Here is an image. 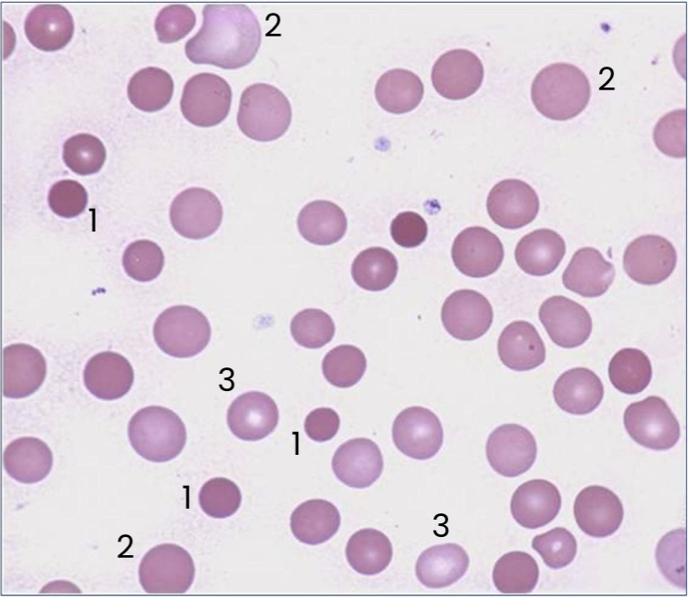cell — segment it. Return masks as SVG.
<instances>
[{
    "mask_svg": "<svg viewBox=\"0 0 695 598\" xmlns=\"http://www.w3.org/2000/svg\"><path fill=\"white\" fill-rule=\"evenodd\" d=\"M202 15V26L184 46L190 61L237 69L254 58L261 44V27L248 6L206 5Z\"/></svg>",
    "mask_w": 695,
    "mask_h": 598,
    "instance_id": "6da1fadb",
    "label": "cell"
},
{
    "mask_svg": "<svg viewBox=\"0 0 695 598\" xmlns=\"http://www.w3.org/2000/svg\"><path fill=\"white\" fill-rule=\"evenodd\" d=\"M591 88L586 75L576 66L552 63L542 68L531 86L535 108L553 120H568L588 105Z\"/></svg>",
    "mask_w": 695,
    "mask_h": 598,
    "instance_id": "7a4b0ae2",
    "label": "cell"
},
{
    "mask_svg": "<svg viewBox=\"0 0 695 598\" xmlns=\"http://www.w3.org/2000/svg\"><path fill=\"white\" fill-rule=\"evenodd\" d=\"M128 436L133 449L144 459L167 462L182 451L187 438L186 428L172 410L149 406L130 418Z\"/></svg>",
    "mask_w": 695,
    "mask_h": 598,
    "instance_id": "3957f363",
    "label": "cell"
},
{
    "mask_svg": "<svg viewBox=\"0 0 695 598\" xmlns=\"http://www.w3.org/2000/svg\"><path fill=\"white\" fill-rule=\"evenodd\" d=\"M292 120L291 105L285 94L266 83H254L242 93L237 125L249 139L272 141L282 137Z\"/></svg>",
    "mask_w": 695,
    "mask_h": 598,
    "instance_id": "277c9868",
    "label": "cell"
},
{
    "mask_svg": "<svg viewBox=\"0 0 695 598\" xmlns=\"http://www.w3.org/2000/svg\"><path fill=\"white\" fill-rule=\"evenodd\" d=\"M153 337L165 354L178 358L192 357L201 353L211 339L207 317L189 305H174L157 317Z\"/></svg>",
    "mask_w": 695,
    "mask_h": 598,
    "instance_id": "5b68a950",
    "label": "cell"
},
{
    "mask_svg": "<svg viewBox=\"0 0 695 598\" xmlns=\"http://www.w3.org/2000/svg\"><path fill=\"white\" fill-rule=\"evenodd\" d=\"M194 575L191 554L174 543L152 547L139 566V582L148 593H184L192 586Z\"/></svg>",
    "mask_w": 695,
    "mask_h": 598,
    "instance_id": "8992f818",
    "label": "cell"
},
{
    "mask_svg": "<svg viewBox=\"0 0 695 598\" xmlns=\"http://www.w3.org/2000/svg\"><path fill=\"white\" fill-rule=\"evenodd\" d=\"M624 426L638 444L654 450L673 448L680 436L675 415L658 396L628 405L624 413Z\"/></svg>",
    "mask_w": 695,
    "mask_h": 598,
    "instance_id": "52a82bcc",
    "label": "cell"
},
{
    "mask_svg": "<svg viewBox=\"0 0 695 598\" xmlns=\"http://www.w3.org/2000/svg\"><path fill=\"white\" fill-rule=\"evenodd\" d=\"M231 103L232 89L223 77L213 73H199L184 85L181 110L190 123L208 128L224 120Z\"/></svg>",
    "mask_w": 695,
    "mask_h": 598,
    "instance_id": "ba28073f",
    "label": "cell"
},
{
    "mask_svg": "<svg viewBox=\"0 0 695 598\" xmlns=\"http://www.w3.org/2000/svg\"><path fill=\"white\" fill-rule=\"evenodd\" d=\"M170 220L182 236L200 240L213 234L223 220V207L209 190L192 187L179 193L171 202Z\"/></svg>",
    "mask_w": 695,
    "mask_h": 598,
    "instance_id": "9c48e42d",
    "label": "cell"
},
{
    "mask_svg": "<svg viewBox=\"0 0 695 598\" xmlns=\"http://www.w3.org/2000/svg\"><path fill=\"white\" fill-rule=\"evenodd\" d=\"M392 439L404 455L419 460L435 456L443 442V429L431 410L419 406L403 409L392 426Z\"/></svg>",
    "mask_w": 695,
    "mask_h": 598,
    "instance_id": "30bf717a",
    "label": "cell"
},
{
    "mask_svg": "<svg viewBox=\"0 0 695 598\" xmlns=\"http://www.w3.org/2000/svg\"><path fill=\"white\" fill-rule=\"evenodd\" d=\"M536 455L534 437L521 425H501L488 437V462L502 476L513 478L526 472L534 463Z\"/></svg>",
    "mask_w": 695,
    "mask_h": 598,
    "instance_id": "8fae6325",
    "label": "cell"
},
{
    "mask_svg": "<svg viewBox=\"0 0 695 598\" xmlns=\"http://www.w3.org/2000/svg\"><path fill=\"white\" fill-rule=\"evenodd\" d=\"M677 263L673 244L660 235L647 234L633 240L626 248L623 265L633 281L654 285L669 278Z\"/></svg>",
    "mask_w": 695,
    "mask_h": 598,
    "instance_id": "7c38bea8",
    "label": "cell"
},
{
    "mask_svg": "<svg viewBox=\"0 0 695 598\" xmlns=\"http://www.w3.org/2000/svg\"><path fill=\"white\" fill-rule=\"evenodd\" d=\"M503 256L501 240L482 226L462 230L455 237L451 247V258L456 268L472 278H482L495 273Z\"/></svg>",
    "mask_w": 695,
    "mask_h": 598,
    "instance_id": "4fadbf2b",
    "label": "cell"
},
{
    "mask_svg": "<svg viewBox=\"0 0 695 598\" xmlns=\"http://www.w3.org/2000/svg\"><path fill=\"white\" fill-rule=\"evenodd\" d=\"M484 68L473 52L455 48L441 55L431 69L435 90L449 99H462L478 90L482 83Z\"/></svg>",
    "mask_w": 695,
    "mask_h": 598,
    "instance_id": "5bb4252c",
    "label": "cell"
},
{
    "mask_svg": "<svg viewBox=\"0 0 695 598\" xmlns=\"http://www.w3.org/2000/svg\"><path fill=\"white\" fill-rule=\"evenodd\" d=\"M441 315L444 328L451 336L471 341L489 330L493 311L483 294L472 289H461L446 298Z\"/></svg>",
    "mask_w": 695,
    "mask_h": 598,
    "instance_id": "9a60e30c",
    "label": "cell"
},
{
    "mask_svg": "<svg viewBox=\"0 0 695 598\" xmlns=\"http://www.w3.org/2000/svg\"><path fill=\"white\" fill-rule=\"evenodd\" d=\"M487 211L497 225L514 230L532 222L539 211V199L535 191L525 181L505 179L490 191Z\"/></svg>",
    "mask_w": 695,
    "mask_h": 598,
    "instance_id": "2e32d148",
    "label": "cell"
},
{
    "mask_svg": "<svg viewBox=\"0 0 695 598\" xmlns=\"http://www.w3.org/2000/svg\"><path fill=\"white\" fill-rule=\"evenodd\" d=\"M539 319L551 340L563 348L583 345L592 332V318L580 304L563 295H554L543 302Z\"/></svg>",
    "mask_w": 695,
    "mask_h": 598,
    "instance_id": "e0dca14e",
    "label": "cell"
},
{
    "mask_svg": "<svg viewBox=\"0 0 695 598\" xmlns=\"http://www.w3.org/2000/svg\"><path fill=\"white\" fill-rule=\"evenodd\" d=\"M576 524L586 534L604 538L615 533L624 518L619 498L609 489L591 485L583 489L574 502Z\"/></svg>",
    "mask_w": 695,
    "mask_h": 598,
    "instance_id": "ac0fdd59",
    "label": "cell"
},
{
    "mask_svg": "<svg viewBox=\"0 0 695 598\" xmlns=\"http://www.w3.org/2000/svg\"><path fill=\"white\" fill-rule=\"evenodd\" d=\"M278 407L274 399L260 391H249L238 396L227 410V425L231 432L245 441L266 438L276 428Z\"/></svg>",
    "mask_w": 695,
    "mask_h": 598,
    "instance_id": "d6986e66",
    "label": "cell"
},
{
    "mask_svg": "<svg viewBox=\"0 0 695 598\" xmlns=\"http://www.w3.org/2000/svg\"><path fill=\"white\" fill-rule=\"evenodd\" d=\"M383 467L379 446L366 438L344 442L332 459V469L337 479L353 489L371 486L380 477Z\"/></svg>",
    "mask_w": 695,
    "mask_h": 598,
    "instance_id": "ffe728a7",
    "label": "cell"
},
{
    "mask_svg": "<svg viewBox=\"0 0 695 598\" xmlns=\"http://www.w3.org/2000/svg\"><path fill=\"white\" fill-rule=\"evenodd\" d=\"M3 394L8 398H23L35 393L47 375L41 352L27 344H12L3 350Z\"/></svg>",
    "mask_w": 695,
    "mask_h": 598,
    "instance_id": "44dd1931",
    "label": "cell"
},
{
    "mask_svg": "<svg viewBox=\"0 0 695 598\" xmlns=\"http://www.w3.org/2000/svg\"><path fill=\"white\" fill-rule=\"evenodd\" d=\"M561 508V495L550 481L537 479L525 481L513 492L511 513L526 529H537L551 522Z\"/></svg>",
    "mask_w": 695,
    "mask_h": 598,
    "instance_id": "7402d4cb",
    "label": "cell"
},
{
    "mask_svg": "<svg viewBox=\"0 0 695 598\" xmlns=\"http://www.w3.org/2000/svg\"><path fill=\"white\" fill-rule=\"evenodd\" d=\"M87 389L97 398L115 400L132 387L134 372L128 359L119 353L104 351L93 356L83 371Z\"/></svg>",
    "mask_w": 695,
    "mask_h": 598,
    "instance_id": "603a6c76",
    "label": "cell"
},
{
    "mask_svg": "<svg viewBox=\"0 0 695 598\" xmlns=\"http://www.w3.org/2000/svg\"><path fill=\"white\" fill-rule=\"evenodd\" d=\"M614 278V265L597 249L583 247L571 258L562 274V283L583 297H598L608 290Z\"/></svg>",
    "mask_w": 695,
    "mask_h": 598,
    "instance_id": "cb8c5ba5",
    "label": "cell"
},
{
    "mask_svg": "<svg viewBox=\"0 0 695 598\" xmlns=\"http://www.w3.org/2000/svg\"><path fill=\"white\" fill-rule=\"evenodd\" d=\"M497 351L501 362L515 371H527L541 366L545 359V344L529 322L510 323L501 333Z\"/></svg>",
    "mask_w": 695,
    "mask_h": 598,
    "instance_id": "d4e9b609",
    "label": "cell"
},
{
    "mask_svg": "<svg viewBox=\"0 0 695 598\" xmlns=\"http://www.w3.org/2000/svg\"><path fill=\"white\" fill-rule=\"evenodd\" d=\"M469 563V556L462 547L456 543H443L422 552L415 572L422 585L441 589L459 581L467 572Z\"/></svg>",
    "mask_w": 695,
    "mask_h": 598,
    "instance_id": "484cf974",
    "label": "cell"
},
{
    "mask_svg": "<svg viewBox=\"0 0 695 598\" xmlns=\"http://www.w3.org/2000/svg\"><path fill=\"white\" fill-rule=\"evenodd\" d=\"M553 396L556 405L573 415L594 411L604 397V387L592 370L575 367L564 372L555 381Z\"/></svg>",
    "mask_w": 695,
    "mask_h": 598,
    "instance_id": "4316f807",
    "label": "cell"
},
{
    "mask_svg": "<svg viewBox=\"0 0 695 598\" xmlns=\"http://www.w3.org/2000/svg\"><path fill=\"white\" fill-rule=\"evenodd\" d=\"M25 34L29 42L43 51L64 47L74 32L68 10L57 4H43L32 8L25 21Z\"/></svg>",
    "mask_w": 695,
    "mask_h": 598,
    "instance_id": "83f0119b",
    "label": "cell"
},
{
    "mask_svg": "<svg viewBox=\"0 0 695 598\" xmlns=\"http://www.w3.org/2000/svg\"><path fill=\"white\" fill-rule=\"evenodd\" d=\"M4 468L15 480L34 484L51 471L53 454L49 447L34 437H22L10 442L3 455Z\"/></svg>",
    "mask_w": 695,
    "mask_h": 598,
    "instance_id": "f1b7e54d",
    "label": "cell"
},
{
    "mask_svg": "<svg viewBox=\"0 0 695 598\" xmlns=\"http://www.w3.org/2000/svg\"><path fill=\"white\" fill-rule=\"evenodd\" d=\"M565 253L563 237L550 229H538L524 235L517 243L514 257L526 273L544 276L553 273Z\"/></svg>",
    "mask_w": 695,
    "mask_h": 598,
    "instance_id": "f546056e",
    "label": "cell"
},
{
    "mask_svg": "<svg viewBox=\"0 0 695 598\" xmlns=\"http://www.w3.org/2000/svg\"><path fill=\"white\" fill-rule=\"evenodd\" d=\"M340 526L337 508L323 499L308 500L298 505L291 514L290 528L300 542L317 545L331 539Z\"/></svg>",
    "mask_w": 695,
    "mask_h": 598,
    "instance_id": "4dcf8cb0",
    "label": "cell"
},
{
    "mask_svg": "<svg viewBox=\"0 0 695 598\" xmlns=\"http://www.w3.org/2000/svg\"><path fill=\"white\" fill-rule=\"evenodd\" d=\"M302 237L316 245H330L346 233L348 221L344 211L336 203L317 200L302 208L297 217Z\"/></svg>",
    "mask_w": 695,
    "mask_h": 598,
    "instance_id": "1f68e13d",
    "label": "cell"
},
{
    "mask_svg": "<svg viewBox=\"0 0 695 598\" xmlns=\"http://www.w3.org/2000/svg\"><path fill=\"white\" fill-rule=\"evenodd\" d=\"M424 86L418 75L405 68L382 74L375 86V97L385 110L401 114L415 108L422 99Z\"/></svg>",
    "mask_w": 695,
    "mask_h": 598,
    "instance_id": "d6a6232c",
    "label": "cell"
},
{
    "mask_svg": "<svg viewBox=\"0 0 695 598\" xmlns=\"http://www.w3.org/2000/svg\"><path fill=\"white\" fill-rule=\"evenodd\" d=\"M392 545L381 531L366 528L351 535L346 546V557L357 572L372 576L383 572L392 559Z\"/></svg>",
    "mask_w": 695,
    "mask_h": 598,
    "instance_id": "836d02e7",
    "label": "cell"
},
{
    "mask_svg": "<svg viewBox=\"0 0 695 598\" xmlns=\"http://www.w3.org/2000/svg\"><path fill=\"white\" fill-rule=\"evenodd\" d=\"M398 262L389 250L373 246L360 252L354 259L351 275L362 289L377 292L387 289L395 281Z\"/></svg>",
    "mask_w": 695,
    "mask_h": 598,
    "instance_id": "e575fe53",
    "label": "cell"
},
{
    "mask_svg": "<svg viewBox=\"0 0 695 598\" xmlns=\"http://www.w3.org/2000/svg\"><path fill=\"white\" fill-rule=\"evenodd\" d=\"M127 92L130 101L138 109L158 111L170 102L173 93V80L161 68L145 67L131 77Z\"/></svg>",
    "mask_w": 695,
    "mask_h": 598,
    "instance_id": "d590c367",
    "label": "cell"
},
{
    "mask_svg": "<svg viewBox=\"0 0 695 598\" xmlns=\"http://www.w3.org/2000/svg\"><path fill=\"white\" fill-rule=\"evenodd\" d=\"M539 569L536 561L521 551L503 554L495 563L493 581L503 593H528L537 584Z\"/></svg>",
    "mask_w": 695,
    "mask_h": 598,
    "instance_id": "8d00e7d4",
    "label": "cell"
},
{
    "mask_svg": "<svg viewBox=\"0 0 695 598\" xmlns=\"http://www.w3.org/2000/svg\"><path fill=\"white\" fill-rule=\"evenodd\" d=\"M611 384L620 392L635 395L643 391L652 377L648 356L637 348H623L611 358L608 366Z\"/></svg>",
    "mask_w": 695,
    "mask_h": 598,
    "instance_id": "74e56055",
    "label": "cell"
},
{
    "mask_svg": "<svg viewBox=\"0 0 695 598\" xmlns=\"http://www.w3.org/2000/svg\"><path fill=\"white\" fill-rule=\"evenodd\" d=\"M367 359L364 353L352 345H340L327 353L322 361V372L331 385L347 388L356 385L365 374Z\"/></svg>",
    "mask_w": 695,
    "mask_h": 598,
    "instance_id": "f35d334b",
    "label": "cell"
},
{
    "mask_svg": "<svg viewBox=\"0 0 695 598\" xmlns=\"http://www.w3.org/2000/svg\"><path fill=\"white\" fill-rule=\"evenodd\" d=\"M65 164L78 175L97 173L106 160V150L97 137L80 133L67 139L63 145Z\"/></svg>",
    "mask_w": 695,
    "mask_h": 598,
    "instance_id": "ab89813d",
    "label": "cell"
},
{
    "mask_svg": "<svg viewBox=\"0 0 695 598\" xmlns=\"http://www.w3.org/2000/svg\"><path fill=\"white\" fill-rule=\"evenodd\" d=\"M335 324L323 310L307 308L298 312L290 324L294 340L301 346L317 349L329 343L335 335Z\"/></svg>",
    "mask_w": 695,
    "mask_h": 598,
    "instance_id": "60d3db41",
    "label": "cell"
},
{
    "mask_svg": "<svg viewBox=\"0 0 695 598\" xmlns=\"http://www.w3.org/2000/svg\"><path fill=\"white\" fill-rule=\"evenodd\" d=\"M202 510L214 519L233 515L240 508L242 494L239 487L231 479L216 477L206 481L198 495Z\"/></svg>",
    "mask_w": 695,
    "mask_h": 598,
    "instance_id": "b9f144b4",
    "label": "cell"
},
{
    "mask_svg": "<svg viewBox=\"0 0 695 598\" xmlns=\"http://www.w3.org/2000/svg\"><path fill=\"white\" fill-rule=\"evenodd\" d=\"M656 561L664 577L686 590V531L679 528L665 534L656 548Z\"/></svg>",
    "mask_w": 695,
    "mask_h": 598,
    "instance_id": "7bdbcfd3",
    "label": "cell"
},
{
    "mask_svg": "<svg viewBox=\"0 0 695 598\" xmlns=\"http://www.w3.org/2000/svg\"><path fill=\"white\" fill-rule=\"evenodd\" d=\"M122 264L126 273L139 282H150L161 273L164 255L161 247L150 240H138L125 250Z\"/></svg>",
    "mask_w": 695,
    "mask_h": 598,
    "instance_id": "ee69618b",
    "label": "cell"
},
{
    "mask_svg": "<svg viewBox=\"0 0 695 598\" xmlns=\"http://www.w3.org/2000/svg\"><path fill=\"white\" fill-rule=\"evenodd\" d=\"M532 547L552 569H561L570 564L577 552L576 538L564 527L536 535L532 541Z\"/></svg>",
    "mask_w": 695,
    "mask_h": 598,
    "instance_id": "f6af8a7d",
    "label": "cell"
},
{
    "mask_svg": "<svg viewBox=\"0 0 695 598\" xmlns=\"http://www.w3.org/2000/svg\"><path fill=\"white\" fill-rule=\"evenodd\" d=\"M686 109H675L666 113L656 123L653 140L659 151L671 157H686Z\"/></svg>",
    "mask_w": 695,
    "mask_h": 598,
    "instance_id": "bcb514c9",
    "label": "cell"
},
{
    "mask_svg": "<svg viewBox=\"0 0 695 598\" xmlns=\"http://www.w3.org/2000/svg\"><path fill=\"white\" fill-rule=\"evenodd\" d=\"M196 21L191 7L182 4L163 7L157 15L154 28L161 43H173L188 35Z\"/></svg>",
    "mask_w": 695,
    "mask_h": 598,
    "instance_id": "7dc6e473",
    "label": "cell"
},
{
    "mask_svg": "<svg viewBox=\"0 0 695 598\" xmlns=\"http://www.w3.org/2000/svg\"><path fill=\"white\" fill-rule=\"evenodd\" d=\"M47 200L54 213L64 218H73L85 210L88 194L79 182L62 180L52 185Z\"/></svg>",
    "mask_w": 695,
    "mask_h": 598,
    "instance_id": "c3c4849f",
    "label": "cell"
},
{
    "mask_svg": "<svg viewBox=\"0 0 695 598\" xmlns=\"http://www.w3.org/2000/svg\"><path fill=\"white\" fill-rule=\"evenodd\" d=\"M390 234L401 247L413 248L421 244L428 234L425 220L414 211H402L391 222Z\"/></svg>",
    "mask_w": 695,
    "mask_h": 598,
    "instance_id": "681fc988",
    "label": "cell"
},
{
    "mask_svg": "<svg viewBox=\"0 0 695 598\" xmlns=\"http://www.w3.org/2000/svg\"><path fill=\"white\" fill-rule=\"evenodd\" d=\"M340 426L338 414L330 407H318L306 418L304 428L309 438L325 442L333 438Z\"/></svg>",
    "mask_w": 695,
    "mask_h": 598,
    "instance_id": "f907efd6",
    "label": "cell"
},
{
    "mask_svg": "<svg viewBox=\"0 0 695 598\" xmlns=\"http://www.w3.org/2000/svg\"><path fill=\"white\" fill-rule=\"evenodd\" d=\"M40 593H80V590L67 581H55L45 585Z\"/></svg>",
    "mask_w": 695,
    "mask_h": 598,
    "instance_id": "816d5d0a",
    "label": "cell"
}]
</instances>
